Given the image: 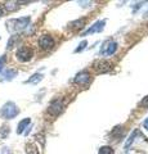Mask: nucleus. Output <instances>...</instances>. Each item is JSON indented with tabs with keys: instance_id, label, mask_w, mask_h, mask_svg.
<instances>
[{
	"instance_id": "nucleus-1",
	"label": "nucleus",
	"mask_w": 148,
	"mask_h": 154,
	"mask_svg": "<svg viewBox=\"0 0 148 154\" xmlns=\"http://www.w3.org/2000/svg\"><path fill=\"white\" fill-rule=\"evenodd\" d=\"M30 23V17H25V18H18V19H11L8 21V30L11 32H20L28 26Z\"/></svg>"
},
{
	"instance_id": "nucleus-2",
	"label": "nucleus",
	"mask_w": 148,
	"mask_h": 154,
	"mask_svg": "<svg viewBox=\"0 0 148 154\" xmlns=\"http://www.w3.org/2000/svg\"><path fill=\"white\" fill-rule=\"evenodd\" d=\"M18 113H20V110H18L17 105L14 104V103H12V102H8L3 107V109H2V116H3L4 118H7V119L14 118Z\"/></svg>"
},
{
	"instance_id": "nucleus-3",
	"label": "nucleus",
	"mask_w": 148,
	"mask_h": 154,
	"mask_svg": "<svg viewBox=\"0 0 148 154\" xmlns=\"http://www.w3.org/2000/svg\"><path fill=\"white\" fill-rule=\"evenodd\" d=\"M65 109V103L62 99H54L53 102L49 104V108H48V112L52 116H58L63 112Z\"/></svg>"
},
{
	"instance_id": "nucleus-4",
	"label": "nucleus",
	"mask_w": 148,
	"mask_h": 154,
	"mask_svg": "<svg viewBox=\"0 0 148 154\" xmlns=\"http://www.w3.org/2000/svg\"><path fill=\"white\" fill-rule=\"evenodd\" d=\"M32 55H34V51L27 46H21L16 53V57L20 62H28L32 58Z\"/></svg>"
},
{
	"instance_id": "nucleus-5",
	"label": "nucleus",
	"mask_w": 148,
	"mask_h": 154,
	"mask_svg": "<svg viewBox=\"0 0 148 154\" xmlns=\"http://www.w3.org/2000/svg\"><path fill=\"white\" fill-rule=\"evenodd\" d=\"M39 45L41 49L44 50H49L54 46V38L52 37L50 35H43L39 40Z\"/></svg>"
},
{
	"instance_id": "nucleus-6",
	"label": "nucleus",
	"mask_w": 148,
	"mask_h": 154,
	"mask_svg": "<svg viewBox=\"0 0 148 154\" xmlns=\"http://www.w3.org/2000/svg\"><path fill=\"white\" fill-rule=\"evenodd\" d=\"M94 69L98 73H106V72H109V69H111V63L107 60H98L94 63Z\"/></svg>"
},
{
	"instance_id": "nucleus-7",
	"label": "nucleus",
	"mask_w": 148,
	"mask_h": 154,
	"mask_svg": "<svg viewBox=\"0 0 148 154\" xmlns=\"http://www.w3.org/2000/svg\"><path fill=\"white\" fill-rule=\"evenodd\" d=\"M116 49H117V44L115 41H106L103 44L101 53L102 54H106V55H112L113 53L116 51Z\"/></svg>"
},
{
	"instance_id": "nucleus-8",
	"label": "nucleus",
	"mask_w": 148,
	"mask_h": 154,
	"mask_svg": "<svg viewBox=\"0 0 148 154\" xmlns=\"http://www.w3.org/2000/svg\"><path fill=\"white\" fill-rule=\"evenodd\" d=\"M75 82L79 84V85H87V84H89L90 82V75H89V72H87V71L80 72V73L75 77Z\"/></svg>"
},
{
	"instance_id": "nucleus-9",
	"label": "nucleus",
	"mask_w": 148,
	"mask_h": 154,
	"mask_svg": "<svg viewBox=\"0 0 148 154\" xmlns=\"http://www.w3.org/2000/svg\"><path fill=\"white\" fill-rule=\"evenodd\" d=\"M104 21H98V22H95L94 25L89 28V30H87L84 32V36L85 35H89V33H94V32H99V31H102L103 30V27H104Z\"/></svg>"
},
{
	"instance_id": "nucleus-10",
	"label": "nucleus",
	"mask_w": 148,
	"mask_h": 154,
	"mask_svg": "<svg viewBox=\"0 0 148 154\" xmlns=\"http://www.w3.org/2000/svg\"><path fill=\"white\" fill-rule=\"evenodd\" d=\"M30 122H31V119H30V118H25V119H23V121H21V122H20V125H18L17 134H22V132L26 130L27 125H30Z\"/></svg>"
},
{
	"instance_id": "nucleus-11",
	"label": "nucleus",
	"mask_w": 148,
	"mask_h": 154,
	"mask_svg": "<svg viewBox=\"0 0 148 154\" xmlns=\"http://www.w3.org/2000/svg\"><path fill=\"white\" fill-rule=\"evenodd\" d=\"M41 80H43V75L41 73H35L34 76H31V79H28L26 81V84H37Z\"/></svg>"
},
{
	"instance_id": "nucleus-12",
	"label": "nucleus",
	"mask_w": 148,
	"mask_h": 154,
	"mask_svg": "<svg viewBox=\"0 0 148 154\" xmlns=\"http://www.w3.org/2000/svg\"><path fill=\"white\" fill-rule=\"evenodd\" d=\"M18 4L20 3H17V2H7L5 3V9L9 12H12V11H17L18 9Z\"/></svg>"
},
{
	"instance_id": "nucleus-13",
	"label": "nucleus",
	"mask_w": 148,
	"mask_h": 154,
	"mask_svg": "<svg viewBox=\"0 0 148 154\" xmlns=\"http://www.w3.org/2000/svg\"><path fill=\"white\" fill-rule=\"evenodd\" d=\"M26 153L27 154H39V150H37V148L34 145V144H27L26 145Z\"/></svg>"
},
{
	"instance_id": "nucleus-14",
	"label": "nucleus",
	"mask_w": 148,
	"mask_h": 154,
	"mask_svg": "<svg viewBox=\"0 0 148 154\" xmlns=\"http://www.w3.org/2000/svg\"><path fill=\"white\" fill-rule=\"evenodd\" d=\"M84 23H85V19H79V21H75L72 23H70V27L71 28H81L84 26Z\"/></svg>"
},
{
	"instance_id": "nucleus-15",
	"label": "nucleus",
	"mask_w": 148,
	"mask_h": 154,
	"mask_svg": "<svg viewBox=\"0 0 148 154\" xmlns=\"http://www.w3.org/2000/svg\"><path fill=\"white\" fill-rule=\"evenodd\" d=\"M98 153L99 154H113V149L111 146H102Z\"/></svg>"
},
{
	"instance_id": "nucleus-16",
	"label": "nucleus",
	"mask_w": 148,
	"mask_h": 154,
	"mask_svg": "<svg viewBox=\"0 0 148 154\" xmlns=\"http://www.w3.org/2000/svg\"><path fill=\"white\" fill-rule=\"evenodd\" d=\"M3 73L5 75V76L8 77V79H13V77L16 76V73H17V72H16V71H13V69H11V71H4Z\"/></svg>"
},
{
	"instance_id": "nucleus-17",
	"label": "nucleus",
	"mask_w": 148,
	"mask_h": 154,
	"mask_svg": "<svg viewBox=\"0 0 148 154\" xmlns=\"http://www.w3.org/2000/svg\"><path fill=\"white\" fill-rule=\"evenodd\" d=\"M87 44H88V42H87V41H85V40H84V41H81V44L79 45V48H77V49H76V50H75V53L83 51V50L85 49V46H87Z\"/></svg>"
},
{
	"instance_id": "nucleus-18",
	"label": "nucleus",
	"mask_w": 148,
	"mask_h": 154,
	"mask_svg": "<svg viewBox=\"0 0 148 154\" xmlns=\"http://www.w3.org/2000/svg\"><path fill=\"white\" fill-rule=\"evenodd\" d=\"M17 38H18V36H12L11 37V40H9V42H8V49H11V48H12V45H14V42H16L17 41Z\"/></svg>"
},
{
	"instance_id": "nucleus-19",
	"label": "nucleus",
	"mask_w": 148,
	"mask_h": 154,
	"mask_svg": "<svg viewBox=\"0 0 148 154\" xmlns=\"http://www.w3.org/2000/svg\"><path fill=\"white\" fill-rule=\"evenodd\" d=\"M5 63V55H3L0 58V72H3V66Z\"/></svg>"
},
{
	"instance_id": "nucleus-20",
	"label": "nucleus",
	"mask_w": 148,
	"mask_h": 154,
	"mask_svg": "<svg viewBox=\"0 0 148 154\" xmlns=\"http://www.w3.org/2000/svg\"><path fill=\"white\" fill-rule=\"evenodd\" d=\"M142 105H143V107H146V108H148V95L146 96V98L144 99H143L142 100V103H140Z\"/></svg>"
},
{
	"instance_id": "nucleus-21",
	"label": "nucleus",
	"mask_w": 148,
	"mask_h": 154,
	"mask_svg": "<svg viewBox=\"0 0 148 154\" xmlns=\"http://www.w3.org/2000/svg\"><path fill=\"white\" fill-rule=\"evenodd\" d=\"M3 13H4V9H3V7H2V5H0V17L3 16Z\"/></svg>"
},
{
	"instance_id": "nucleus-22",
	"label": "nucleus",
	"mask_w": 148,
	"mask_h": 154,
	"mask_svg": "<svg viewBox=\"0 0 148 154\" xmlns=\"http://www.w3.org/2000/svg\"><path fill=\"white\" fill-rule=\"evenodd\" d=\"M144 127H146V128L148 130V118H147L146 121H144Z\"/></svg>"
},
{
	"instance_id": "nucleus-23",
	"label": "nucleus",
	"mask_w": 148,
	"mask_h": 154,
	"mask_svg": "<svg viewBox=\"0 0 148 154\" xmlns=\"http://www.w3.org/2000/svg\"><path fill=\"white\" fill-rule=\"evenodd\" d=\"M147 16H148V12H147V13H146V17H147Z\"/></svg>"
}]
</instances>
